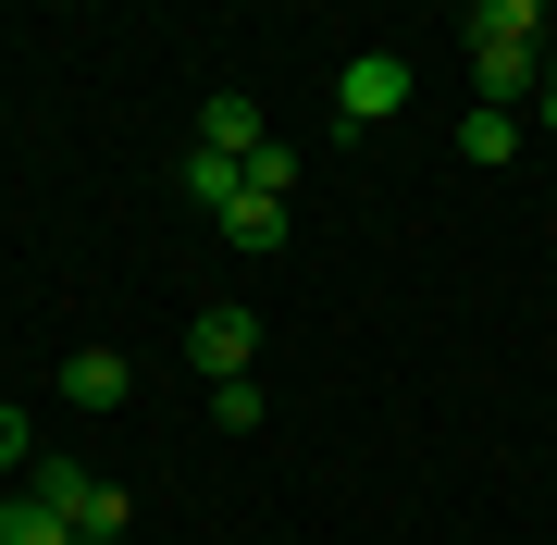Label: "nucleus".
<instances>
[{
  "label": "nucleus",
  "mask_w": 557,
  "mask_h": 545,
  "mask_svg": "<svg viewBox=\"0 0 557 545\" xmlns=\"http://www.w3.org/2000/svg\"><path fill=\"white\" fill-rule=\"evenodd\" d=\"M199 149H223V162H260V100H248V87H211V100H199Z\"/></svg>",
  "instance_id": "7ed1b4c3"
},
{
  "label": "nucleus",
  "mask_w": 557,
  "mask_h": 545,
  "mask_svg": "<svg viewBox=\"0 0 557 545\" xmlns=\"http://www.w3.org/2000/svg\"><path fill=\"white\" fill-rule=\"evenodd\" d=\"M236 186H248V162H223V149H186V199H199V211H236Z\"/></svg>",
  "instance_id": "0eeeda50"
},
{
  "label": "nucleus",
  "mask_w": 557,
  "mask_h": 545,
  "mask_svg": "<svg viewBox=\"0 0 557 545\" xmlns=\"http://www.w3.org/2000/svg\"><path fill=\"white\" fill-rule=\"evenodd\" d=\"M211 422H223V434H248V422H260V384H248V372H236V384H211Z\"/></svg>",
  "instance_id": "9b49d317"
},
{
  "label": "nucleus",
  "mask_w": 557,
  "mask_h": 545,
  "mask_svg": "<svg viewBox=\"0 0 557 545\" xmlns=\"http://www.w3.org/2000/svg\"><path fill=\"white\" fill-rule=\"evenodd\" d=\"M62 397H75V409H124V397H137L124 347H75V360H62Z\"/></svg>",
  "instance_id": "20e7f679"
},
{
  "label": "nucleus",
  "mask_w": 557,
  "mask_h": 545,
  "mask_svg": "<svg viewBox=\"0 0 557 545\" xmlns=\"http://www.w3.org/2000/svg\"><path fill=\"white\" fill-rule=\"evenodd\" d=\"M13 471H38V422H25V409H0V484H13Z\"/></svg>",
  "instance_id": "1a4fd4ad"
},
{
  "label": "nucleus",
  "mask_w": 557,
  "mask_h": 545,
  "mask_svg": "<svg viewBox=\"0 0 557 545\" xmlns=\"http://www.w3.org/2000/svg\"><path fill=\"white\" fill-rule=\"evenodd\" d=\"M533 112H545V124H557V50H545V87H533Z\"/></svg>",
  "instance_id": "f8f14e48"
},
{
  "label": "nucleus",
  "mask_w": 557,
  "mask_h": 545,
  "mask_svg": "<svg viewBox=\"0 0 557 545\" xmlns=\"http://www.w3.org/2000/svg\"><path fill=\"white\" fill-rule=\"evenodd\" d=\"M409 87H421V75H409V50H359L347 75H335V112H347V124H397V112H409Z\"/></svg>",
  "instance_id": "f257e3e1"
},
{
  "label": "nucleus",
  "mask_w": 557,
  "mask_h": 545,
  "mask_svg": "<svg viewBox=\"0 0 557 545\" xmlns=\"http://www.w3.org/2000/svg\"><path fill=\"white\" fill-rule=\"evenodd\" d=\"M223 236H236V248H260V261H273V248L298 236V223H285V199H260V186H236V211H223Z\"/></svg>",
  "instance_id": "39448f33"
},
{
  "label": "nucleus",
  "mask_w": 557,
  "mask_h": 545,
  "mask_svg": "<svg viewBox=\"0 0 557 545\" xmlns=\"http://www.w3.org/2000/svg\"><path fill=\"white\" fill-rule=\"evenodd\" d=\"M508 149H520V112H483V100H471V124H458V162H483V174H496Z\"/></svg>",
  "instance_id": "423d86ee"
},
{
  "label": "nucleus",
  "mask_w": 557,
  "mask_h": 545,
  "mask_svg": "<svg viewBox=\"0 0 557 545\" xmlns=\"http://www.w3.org/2000/svg\"><path fill=\"white\" fill-rule=\"evenodd\" d=\"M75 545H124V533H75Z\"/></svg>",
  "instance_id": "ddd939ff"
},
{
  "label": "nucleus",
  "mask_w": 557,
  "mask_h": 545,
  "mask_svg": "<svg viewBox=\"0 0 557 545\" xmlns=\"http://www.w3.org/2000/svg\"><path fill=\"white\" fill-rule=\"evenodd\" d=\"M248 186H260V199H285V186H298V149H285V137H260V162H248Z\"/></svg>",
  "instance_id": "9d476101"
},
{
  "label": "nucleus",
  "mask_w": 557,
  "mask_h": 545,
  "mask_svg": "<svg viewBox=\"0 0 557 545\" xmlns=\"http://www.w3.org/2000/svg\"><path fill=\"white\" fill-rule=\"evenodd\" d=\"M0 545H75V533H62V521H50L38 496H13V521H0Z\"/></svg>",
  "instance_id": "6e6552de"
},
{
  "label": "nucleus",
  "mask_w": 557,
  "mask_h": 545,
  "mask_svg": "<svg viewBox=\"0 0 557 545\" xmlns=\"http://www.w3.org/2000/svg\"><path fill=\"white\" fill-rule=\"evenodd\" d=\"M186 360H199L211 384H236V372L260 360V310H236V298H211L199 323H186Z\"/></svg>",
  "instance_id": "f03ea898"
}]
</instances>
